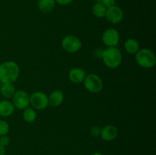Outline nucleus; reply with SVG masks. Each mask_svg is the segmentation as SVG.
<instances>
[{"label":"nucleus","instance_id":"4468645a","mask_svg":"<svg viewBox=\"0 0 156 155\" xmlns=\"http://www.w3.org/2000/svg\"><path fill=\"white\" fill-rule=\"evenodd\" d=\"M56 5L55 0H38L37 8L42 13H50Z\"/></svg>","mask_w":156,"mask_h":155},{"label":"nucleus","instance_id":"9b49d317","mask_svg":"<svg viewBox=\"0 0 156 155\" xmlns=\"http://www.w3.org/2000/svg\"><path fill=\"white\" fill-rule=\"evenodd\" d=\"M86 76V72L82 68H73L69 72V79L74 84L82 83Z\"/></svg>","mask_w":156,"mask_h":155},{"label":"nucleus","instance_id":"412c9836","mask_svg":"<svg viewBox=\"0 0 156 155\" xmlns=\"http://www.w3.org/2000/svg\"><path fill=\"white\" fill-rule=\"evenodd\" d=\"M10 143V138L6 135H2V136H0V144L3 146V147H5L6 146H8Z\"/></svg>","mask_w":156,"mask_h":155},{"label":"nucleus","instance_id":"5701e85b","mask_svg":"<svg viewBox=\"0 0 156 155\" xmlns=\"http://www.w3.org/2000/svg\"><path fill=\"white\" fill-rule=\"evenodd\" d=\"M55 2L60 5H68L73 2V0H55Z\"/></svg>","mask_w":156,"mask_h":155},{"label":"nucleus","instance_id":"dca6fc26","mask_svg":"<svg viewBox=\"0 0 156 155\" xmlns=\"http://www.w3.org/2000/svg\"><path fill=\"white\" fill-rule=\"evenodd\" d=\"M16 89L15 85L12 83L2 84L0 88V92L1 94L6 99H11L15 94Z\"/></svg>","mask_w":156,"mask_h":155},{"label":"nucleus","instance_id":"a211bd4d","mask_svg":"<svg viewBox=\"0 0 156 155\" xmlns=\"http://www.w3.org/2000/svg\"><path fill=\"white\" fill-rule=\"evenodd\" d=\"M91 12H92V14L96 17V18H105V15H106L107 8L105 7L104 5H102L101 3L95 2V4L92 6Z\"/></svg>","mask_w":156,"mask_h":155},{"label":"nucleus","instance_id":"f257e3e1","mask_svg":"<svg viewBox=\"0 0 156 155\" xmlns=\"http://www.w3.org/2000/svg\"><path fill=\"white\" fill-rule=\"evenodd\" d=\"M19 74V65L14 61H5L0 64V82L2 84H13L18 78Z\"/></svg>","mask_w":156,"mask_h":155},{"label":"nucleus","instance_id":"20e7f679","mask_svg":"<svg viewBox=\"0 0 156 155\" xmlns=\"http://www.w3.org/2000/svg\"><path fill=\"white\" fill-rule=\"evenodd\" d=\"M83 84L85 89L92 94L100 93L104 88V83L101 78L94 73L86 74L83 81Z\"/></svg>","mask_w":156,"mask_h":155},{"label":"nucleus","instance_id":"6e6552de","mask_svg":"<svg viewBox=\"0 0 156 155\" xmlns=\"http://www.w3.org/2000/svg\"><path fill=\"white\" fill-rule=\"evenodd\" d=\"M103 43L108 47H115L120 41V33L116 29L110 27L106 29L102 34Z\"/></svg>","mask_w":156,"mask_h":155},{"label":"nucleus","instance_id":"39448f33","mask_svg":"<svg viewBox=\"0 0 156 155\" xmlns=\"http://www.w3.org/2000/svg\"><path fill=\"white\" fill-rule=\"evenodd\" d=\"M61 46L66 53L73 54L78 53L82 49V43L78 36L69 34L63 37L61 42Z\"/></svg>","mask_w":156,"mask_h":155},{"label":"nucleus","instance_id":"b1692460","mask_svg":"<svg viewBox=\"0 0 156 155\" xmlns=\"http://www.w3.org/2000/svg\"><path fill=\"white\" fill-rule=\"evenodd\" d=\"M0 155H5V147L0 144Z\"/></svg>","mask_w":156,"mask_h":155},{"label":"nucleus","instance_id":"f03ea898","mask_svg":"<svg viewBox=\"0 0 156 155\" xmlns=\"http://www.w3.org/2000/svg\"><path fill=\"white\" fill-rule=\"evenodd\" d=\"M101 59L105 66L111 69H115L121 65L123 56L120 49L117 46L108 47L102 52Z\"/></svg>","mask_w":156,"mask_h":155},{"label":"nucleus","instance_id":"1a4fd4ad","mask_svg":"<svg viewBox=\"0 0 156 155\" xmlns=\"http://www.w3.org/2000/svg\"><path fill=\"white\" fill-rule=\"evenodd\" d=\"M105 18L113 24H117L121 22L124 18V13L121 8L117 5L112 6L107 9L106 15Z\"/></svg>","mask_w":156,"mask_h":155},{"label":"nucleus","instance_id":"6ab92c4d","mask_svg":"<svg viewBox=\"0 0 156 155\" xmlns=\"http://www.w3.org/2000/svg\"><path fill=\"white\" fill-rule=\"evenodd\" d=\"M10 130L9 124L5 120H0V136L8 135Z\"/></svg>","mask_w":156,"mask_h":155},{"label":"nucleus","instance_id":"393cba45","mask_svg":"<svg viewBox=\"0 0 156 155\" xmlns=\"http://www.w3.org/2000/svg\"><path fill=\"white\" fill-rule=\"evenodd\" d=\"M91 155H104V154H102V153H100V152H95V153H93Z\"/></svg>","mask_w":156,"mask_h":155},{"label":"nucleus","instance_id":"7ed1b4c3","mask_svg":"<svg viewBox=\"0 0 156 155\" xmlns=\"http://www.w3.org/2000/svg\"><path fill=\"white\" fill-rule=\"evenodd\" d=\"M135 59L138 65L143 68H152L156 64V56L152 50L148 48L140 49L135 54Z\"/></svg>","mask_w":156,"mask_h":155},{"label":"nucleus","instance_id":"f8f14e48","mask_svg":"<svg viewBox=\"0 0 156 155\" xmlns=\"http://www.w3.org/2000/svg\"><path fill=\"white\" fill-rule=\"evenodd\" d=\"M64 100L63 92L60 90H55L48 95L49 106L56 107L60 106Z\"/></svg>","mask_w":156,"mask_h":155},{"label":"nucleus","instance_id":"9d476101","mask_svg":"<svg viewBox=\"0 0 156 155\" xmlns=\"http://www.w3.org/2000/svg\"><path fill=\"white\" fill-rule=\"evenodd\" d=\"M118 135V129L114 125H108L103 127L101 131L100 136L105 141H111Z\"/></svg>","mask_w":156,"mask_h":155},{"label":"nucleus","instance_id":"0eeeda50","mask_svg":"<svg viewBox=\"0 0 156 155\" xmlns=\"http://www.w3.org/2000/svg\"><path fill=\"white\" fill-rule=\"evenodd\" d=\"M12 102L15 109L24 110L30 105V95L23 90H18L12 97Z\"/></svg>","mask_w":156,"mask_h":155},{"label":"nucleus","instance_id":"423d86ee","mask_svg":"<svg viewBox=\"0 0 156 155\" xmlns=\"http://www.w3.org/2000/svg\"><path fill=\"white\" fill-rule=\"evenodd\" d=\"M30 105L35 110H44L49 106L48 96L42 91H35L30 95Z\"/></svg>","mask_w":156,"mask_h":155},{"label":"nucleus","instance_id":"4be33fe9","mask_svg":"<svg viewBox=\"0 0 156 155\" xmlns=\"http://www.w3.org/2000/svg\"><path fill=\"white\" fill-rule=\"evenodd\" d=\"M101 3L104 5L107 9H108V8L116 5V0H101Z\"/></svg>","mask_w":156,"mask_h":155},{"label":"nucleus","instance_id":"f3484780","mask_svg":"<svg viewBox=\"0 0 156 155\" xmlns=\"http://www.w3.org/2000/svg\"><path fill=\"white\" fill-rule=\"evenodd\" d=\"M23 119L27 123H32L34 122H35V120L37 119V113L36 110H35L34 108L28 107L25 108V109L23 110V114H22Z\"/></svg>","mask_w":156,"mask_h":155},{"label":"nucleus","instance_id":"aec40b11","mask_svg":"<svg viewBox=\"0 0 156 155\" xmlns=\"http://www.w3.org/2000/svg\"><path fill=\"white\" fill-rule=\"evenodd\" d=\"M101 131V128L98 126H94L91 128L90 130V133L93 137H98L100 136Z\"/></svg>","mask_w":156,"mask_h":155},{"label":"nucleus","instance_id":"2eb2a0df","mask_svg":"<svg viewBox=\"0 0 156 155\" xmlns=\"http://www.w3.org/2000/svg\"><path fill=\"white\" fill-rule=\"evenodd\" d=\"M124 48L129 54L135 55L140 50V46L137 40L134 38H129L125 42Z\"/></svg>","mask_w":156,"mask_h":155},{"label":"nucleus","instance_id":"ddd939ff","mask_svg":"<svg viewBox=\"0 0 156 155\" xmlns=\"http://www.w3.org/2000/svg\"><path fill=\"white\" fill-rule=\"evenodd\" d=\"M15 106L12 101L9 100H0V116L9 117L15 112Z\"/></svg>","mask_w":156,"mask_h":155}]
</instances>
